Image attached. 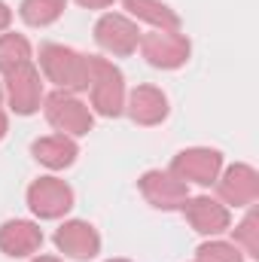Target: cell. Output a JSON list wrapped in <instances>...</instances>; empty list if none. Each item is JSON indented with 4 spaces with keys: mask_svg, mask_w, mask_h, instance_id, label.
<instances>
[{
    "mask_svg": "<svg viewBox=\"0 0 259 262\" xmlns=\"http://www.w3.org/2000/svg\"><path fill=\"white\" fill-rule=\"evenodd\" d=\"M31 156H34L43 168H49V171H64V168H70V165L76 162L79 146H76V140L67 137V134H49V137H37V140L31 143Z\"/></svg>",
    "mask_w": 259,
    "mask_h": 262,
    "instance_id": "15",
    "label": "cell"
},
{
    "mask_svg": "<svg viewBox=\"0 0 259 262\" xmlns=\"http://www.w3.org/2000/svg\"><path fill=\"white\" fill-rule=\"evenodd\" d=\"M140 195L156 210H180L183 201L189 198V183L177 180L171 171H146L137 180Z\"/></svg>",
    "mask_w": 259,
    "mask_h": 262,
    "instance_id": "11",
    "label": "cell"
},
{
    "mask_svg": "<svg viewBox=\"0 0 259 262\" xmlns=\"http://www.w3.org/2000/svg\"><path fill=\"white\" fill-rule=\"evenodd\" d=\"M9 25H12V9H9V6H6L3 0H0V34H3V31H6Z\"/></svg>",
    "mask_w": 259,
    "mask_h": 262,
    "instance_id": "21",
    "label": "cell"
},
{
    "mask_svg": "<svg viewBox=\"0 0 259 262\" xmlns=\"http://www.w3.org/2000/svg\"><path fill=\"white\" fill-rule=\"evenodd\" d=\"M28 207L37 220H61L73 207V189L61 177H40L28 186Z\"/></svg>",
    "mask_w": 259,
    "mask_h": 262,
    "instance_id": "8",
    "label": "cell"
},
{
    "mask_svg": "<svg viewBox=\"0 0 259 262\" xmlns=\"http://www.w3.org/2000/svg\"><path fill=\"white\" fill-rule=\"evenodd\" d=\"M195 262H201V259H195Z\"/></svg>",
    "mask_w": 259,
    "mask_h": 262,
    "instance_id": "26",
    "label": "cell"
},
{
    "mask_svg": "<svg viewBox=\"0 0 259 262\" xmlns=\"http://www.w3.org/2000/svg\"><path fill=\"white\" fill-rule=\"evenodd\" d=\"M232 232H235V241H232V244H238L244 256L259 259V213L253 210V204H250L247 216H244Z\"/></svg>",
    "mask_w": 259,
    "mask_h": 262,
    "instance_id": "19",
    "label": "cell"
},
{
    "mask_svg": "<svg viewBox=\"0 0 259 262\" xmlns=\"http://www.w3.org/2000/svg\"><path fill=\"white\" fill-rule=\"evenodd\" d=\"M168 95L156 85H137L125 95V113L134 125H143V128H153V125H162L168 119Z\"/></svg>",
    "mask_w": 259,
    "mask_h": 262,
    "instance_id": "13",
    "label": "cell"
},
{
    "mask_svg": "<svg viewBox=\"0 0 259 262\" xmlns=\"http://www.w3.org/2000/svg\"><path fill=\"white\" fill-rule=\"evenodd\" d=\"M195 259H201V262H244V253H241L238 244H232V241H217V238H213V241L198 244Z\"/></svg>",
    "mask_w": 259,
    "mask_h": 262,
    "instance_id": "20",
    "label": "cell"
},
{
    "mask_svg": "<svg viewBox=\"0 0 259 262\" xmlns=\"http://www.w3.org/2000/svg\"><path fill=\"white\" fill-rule=\"evenodd\" d=\"M82 9H107V6H113V0H76Z\"/></svg>",
    "mask_w": 259,
    "mask_h": 262,
    "instance_id": "22",
    "label": "cell"
},
{
    "mask_svg": "<svg viewBox=\"0 0 259 262\" xmlns=\"http://www.w3.org/2000/svg\"><path fill=\"white\" fill-rule=\"evenodd\" d=\"M43 229L31 220H6L0 226V253L12 259H28L43 247Z\"/></svg>",
    "mask_w": 259,
    "mask_h": 262,
    "instance_id": "14",
    "label": "cell"
},
{
    "mask_svg": "<svg viewBox=\"0 0 259 262\" xmlns=\"http://www.w3.org/2000/svg\"><path fill=\"white\" fill-rule=\"evenodd\" d=\"M89 98H92V113L104 116V119H116L125 113V76L122 70L101 58V55H89Z\"/></svg>",
    "mask_w": 259,
    "mask_h": 262,
    "instance_id": "1",
    "label": "cell"
},
{
    "mask_svg": "<svg viewBox=\"0 0 259 262\" xmlns=\"http://www.w3.org/2000/svg\"><path fill=\"white\" fill-rule=\"evenodd\" d=\"M67 9V0H21L18 15L31 28H49L55 25Z\"/></svg>",
    "mask_w": 259,
    "mask_h": 262,
    "instance_id": "17",
    "label": "cell"
},
{
    "mask_svg": "<svg viewBox=\"0 0 259 262\" xmlns=\"http://www.w3.org/2000/svg\"><path fill=\"white\" fill-rule=\"evenodd\" d=\"M37 61H40L43 76L55 89L70 92V95H79L89 89V55L70 46H61V43H43Z\"/></svg>",
    "mask_w": 259,
    "mask_h": 262,
    "instance_id": "2",
    "label": "cell"
},
{
    "mask_svg": "<svg viewBox=\"0 0 259 262\" xmlns=\"http://www.w3.org/2000/svg\"><path fill=\"white\" fill-rule=\"evenodd\" d=\"M52 241H55L58 253H64L67 259H76V262H89L101 253V235L85 220H64L55 229Z\"/></svg>",
    "mask_w": 259,
    "mask_h": 262,
    "instance_id": "10",
    "label": "cell"
},
{
    "mask_svg": "<svg viewBox=\"0 0 259 262\" xmlns=\"http://www.w3.org/2000/svg\"><path fill=\"white\" fill-rule=\"evenodd\" d=\"M131 21H143L153 31H180V15L162 0H122Z\"/></svg>",
    "mask_w": 259,
    "mask_h": 262,
    "instance_id": "16",
    "label": "cell"
},
{
    "mask_svg": "<svg viewBox=\"0 0 259 262\" xmlns=\"http://www.w3.org/2000/svg\"><path fill=\"white\" fill-rule=\"evenodd\" d=\"M43 113H46V122L58 131V134H67L73 140L82 137V134H89L92 125H95L92 107L85 101H79L76 95L61 92V89H55L52 95L43 98Z\"/></svg>",
    "mask_w": 259,
    "mask_h": 262,
    "instance_id": "3",
    "label": "cell"
},
{
    "mask_svg": "<svg viewBox=\"0 0 259 262\" xmlns=\"http://www.w3.org/2000/svg\"><path fill=\"white\" fill-rule=\"evenodd\" d=\"M137 49L146 58V64L156 67V70H177V67L186 64L189 55H192V43L180 31H149V34H140Z\"/></svg>",
    "mask_w": 259,
    "mask_h": 262,
    "instance_id": "4",
    "label": "cell"
},
{
    "mask_svg": "<svg viewBox=\"0 0 259 262\" xmlns=\"http://www.w3.org/2000/svg\"><path fill=\"white\" fill-rule=\"evenodd\" d=\"M107 262H128V259H107Z\"/></svg>",
    "mask_w": 259,
    "mask_h": 262,
    "instance_id": "25",
    "label": "cell"
},
{
    "mask_svg": "<svg viewBox=\"0 0 259 262\" xmlns=\"http://www.w3.org/2000/svg\"><path fill=\"white\" fill-rule=\"evenodd\" d=\"M31 43L21 34H0V73H9L21 64H31Z\"/></svg>",
    "mask_w": 259,
    "mask_h": 262,
    "instance_id": "18",
    "label": "cell"
},
{
    "mask_svg": "<svg viewBox=\"0 0 259 262\" xmlns=\"http://www.w3.org/2000/svg\"><path fill=\"white\" fill-rule=\"evenodd\" d=\"M180 213L186 216V223L192 226L198 235H204V238H213V235H223V232H229V226H232V213H229V207L223 204V201H217V198L210 195H189L183 201V207H180Z\"/></svg>",
    "mask_w": 259,
    "mask_h": 262,
    "instance_id": "12",
    "label": "cell"
},
{
    "mask_svg": "<svg viewBox=\"0 0 259 262\" xmlns=\"http://www.w3.org/2000/svg\"><path fill=\"white\" fill-rule=\"evenodd\" d=\"M3 98L15 116H34L43 107V76L34 61L3 73Z\"/></svg>",
    "mask_w": 259,
    "mask_h": 262,
    "instance_id": "5",
    "label": "cell"
},
{
    "mask_svg": "<svg viewBox=\"0 0 259 262\" xmlns=\"http://www.w3.org/2000/svg\"><path fill=\"white\" fill-rule=\"evenodd\" d=\"M31 262H61L58 256H34Z\"/></svg>",
    "mask_w": 259,
    "mask_h": 262,
    "instance_id": "24",
    "label": "cell"
},
{
    "mask_svg": "<svg viewBox=\"0 0 259 262\" xmlns=\"http://www.w3.org/2000/svg\"><path fill=\"white\" fill-rule=\"evenodd\" d=\"M177 180L183 183H195V186H213L220 171H223V152L220 149H210V146H189V149H180L174 159H171V168H168Z\"/></svg>",
    "mask_w": 259,
    "mask_h": 262,
    "instance_id": "6",
    "label": "cell"
},
{
    "mask_svg": "<svg viewBox=\"0 0 259 262\" xmlns=\"http://www.w3.org/2000/svg\"><path fill=\"white\" fill-rule=\"evenodd\" d=\"M9 131V119H6V110H3V85H0V140L6 137Z\"/></svg>",
    "mask_w": 259,
    "mask_h": 262,
    "instance_id": "23",
    "label": "cell"
},
{
    "mask_svg": "<svg viewBox=\"0 0 259 262\" xmlns=\"http://www.w3.org/2000/svg\"><path fill=\"white\" fill-rule=\"evenodd\" d=\"M95 43L101 52L113 58H128L137 52V43H140L137 21H131L122 12H104L95 25Z\"/></svg>",
    "mask_w": 259,
    "mask_h": 262,
    "instance_id": "7",
    "label": "cell"
},
{
    "mask_svg": "<svg viewBox=\"0 0 259 262\" xmlns=\"http://www.w3.org/2000/svg\"><path fill=\"white\" fill-rule=\"evenodd\" d=\"M213 186H217V195L226 207H250L259 198V174L256 168L238 162V165H229L217 177Z\"/></svg>",
    "mask_w": 259,
    "mask_h": 262,
    "instance_id": "9",
    "label": "cell"
}]
</instances>
